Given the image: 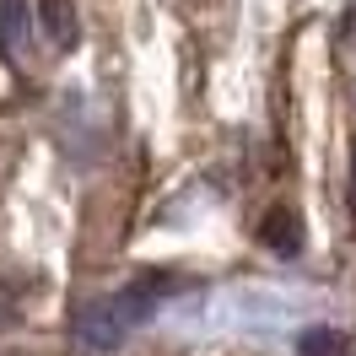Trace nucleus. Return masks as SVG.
<instances>
[{
    "label": "nucleus",
    "mask_w": 356,
    "mask_h": 356,
    "mask_svg": "<svg viewBox=\"0 0 356 356\" xmlns=\"http://www.w3.org/2000/svg\"><path fill=\"white\" fill-rule=\"evenodd\" d=\"M173 291H178L173 275H140L135 286L113 291V297L81 302V308L70 313V334H76V346H87V351H113V346H124L135 324H140L162 297H173Z\"/></svg>",
    "instance_id": "nucleus-1"
},
{
    "label": "nucleus",
    "mask_w": 356,
    "mask_h": 356,
    "mask_svg": "<svg viewBox=\"0 0 356 356\" xmlns=\"http://www.w3.org/2000/svg\"><path fill=\"white\" fill-rule=\"evenodd\" d=\"M259 238H265L275 254H286V259H291V254H302V216L286 211V205H275V211L265 216V227H259Z\"/></svg>",
    "instance_id": "nucleus-2"
},
{
    "label": "nucleus",
    "mask_w": 356,
    "mask_h": 356,
    "mask_svg": "<svg viewBox=\"0 0 356 356\" xmlns=\"http://www.w3.org/2000/svg\"><path fill=\"white\" fill-rule=\"evenodd\" d=\"M27 38V0H0V54L17 65Z\"/></svg>",
    "instance_id": "nucleus-3"
},
{
    "label": "nucleus",
    "mask_w": 356,
    "mask_h": 356,
    "mask_svg": "<svg viewBox=\"0 0 356 356\" xmlns=\"http://www.w3.org/2000/svg\"><path fill=\"white\" fill-rule=\"evenodd\" d=\"M38 11H44V33L54 49H70L81 33H76V6L70 0H38Z\"/></svg>",
    "instance_id": "nucleus-4"
},
{
    "label": "nucleus",
    "mask_w": 356,
    "mask_h": 356,
    "mask_svg": "<svg viewBox=\"0 0 356 356\" xmlns=\"http://www.w3.org/2000/svg\"><path fill=\"white\" fill-rule=\"evenodd\" d=\"M297 356H351V340H346V330L308 324V330L297 334Z\"/></svg>",
    "instance_id": "nucleus-5"
}]
</instances>
